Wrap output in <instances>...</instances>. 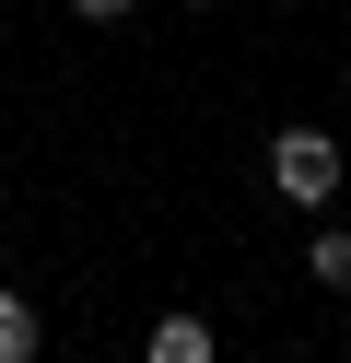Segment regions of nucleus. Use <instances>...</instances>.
I'll use <instances>...</instances> for the list:
<instances>
[{"label":"nucleus","instance_id":"nucleus-1","mask_svg":"<svg viewBox=\"0 0 351 363\" xmlns=\"http://www.w3.org/2000/svg\"><path fill=\"white\" fill-rule=\"evenodd\" d=\"M269 188L293 199V211H328V199H340V141H328V129H281L269 141Z\"/></svg>","mask_w":351,"mask_h":363},{"label":"nucleus","instance_id":"nucleus-6","mask_svg":"<svg viewBox=\"0 0 351 363\" xmlns=\"http://www.w3.org/2000/svg\"><path fill=\"white\" fill-rule=\"evenodd\" d=\"M199 12H211V0H199Z\"/></svg>","mask_w":351,"mask_h":363},{"label":"nucleus","instance_id":"nucleus-3","mask_svg":"<svg viewBox=\"0 0 351 363\" xmlns=\"http://www.w3.org/2000/svg\"><path fill=\"white\" fill-rule=\"evenodd\" d=\"M35 340H47L35 305H23V293H0V363H35Z\"/></svg>","mask_w":351,"mask_h":363},{"label":"nucleus","instance_id":"nucleus-2","mask_svg":"<svg viewBox=\"0 0 351 363\" xmlns=\"http://www.w3.org/2000/svg\"><path fill=\"white\" fill-rule=\"evenodd\" d=\"M140 363H211V316H152Z\"/></svg>","mask_w":351,"mask_h":363},{"label":"nucleus","instance_id":"nucleus-4","mask_svg":"<svg viewBox=\"0 0 351 363\" xmlns=\"http://www.w3.org/2000/svg\"><path fill=\"white\" fill-rule=\"evenodd\" d=\"M304 281H328V293H351V235H316V246H304Z\"/></svg>","mask_w":351,"mask_h":363},{"label":"nucleus","instance_id":"nucleus-5","mask_svg":"<svg viewBox=\"0 0 351 363\" xmlns=\"http://www.w3.org/2000/svg\"><path fill=\"white\" fill-rule=\"evenodd\" d=\"M70 12H82V24H117V12H129V0H70Z\"/></svg>","mask_w":351,"mask_h":363}]
</instances>
